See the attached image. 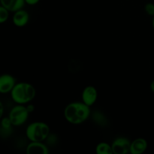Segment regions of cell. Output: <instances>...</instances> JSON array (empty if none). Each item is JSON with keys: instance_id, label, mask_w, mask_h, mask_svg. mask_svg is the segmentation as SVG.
<instances>
[{"instance_id": "6da1fadb", "label": "cell", "mask_w": 154, "mask_h": 154, "mask_svg": "<svg viewBox=\"0 0 154 154\" xmlns=\"http://www.w3.org/2000/svg\"><path fill=\"white\" fill-rule=\"evenodd\" d=\"M90 107L81 102H71L64 109L66 121L73 125H80L87 121L90 116Z\"/></svg>"}, {"instance_id": "7a4b0ae2", "label": "cell", "mask_w": 154, "mask_h": 154, "mask_svg": "<svg viewBox=\"0 0 154 154\" xmlns=\"http://www.w3.org/2000/svg\"><path fill=\"white\" fill-rule=\"evenodd\" d=\"M36 96V89L28 82L17 83L11 92V97L16 104L27 105Z\"/></svg>"}, {"instance_id": "3957f363", "label": "cell", "mask_w": 154, "mask_h": 154, "mask_svg": "<svg viewBox=\"0 0 154 154\" xmlns=\"http://www.w3.org/2000/svg\"><path fill=\"white\" fill-rule=\"evenodd\" d=\"M50 126L42 121L31 123L26 129V136L30 141H44L50 135Z\"/></svg>"}, {"instance_id": "277c9868", "label": "cell", "mask_w": 154, "mask_h": 154, "mask_svg": "<svg viewBox=\"0 0 154 154\" xmlns=\"http://www.w3.org/2000/svg\"><path fill=\"white\" fill-rule=\"evenodd\" d=\"M29 114L25 105L17 104L10 111L8 117L14 126H20L27 121Z\"/></svg>"}, {"instance_id": "5b68a950", "label": "cell", "mask_w": 154, "mask_h": 154, "mask_svg": "<svg viewBox=\"0 0 154 154\" xmlns=\"http://www.w3.org/2000/svg\"><path fill=\"white\" fill-rule=\"evenodd\" d=\"M130 140L126 137H117L113 141L111 144L113 153L114 154H126L130 153L131 147Z\"/></svg>"}, {"instance_id": "8992f818", "label": "cell", "mask_w": 154, "mask_h": 154, "mask_svg": "<svg viewBox=\"0 0 154 154\" xmlns=\"http://www.w3.org/2000/svg\"><path fill=\"white\" fill-rule=\"evenodd\" d=\"M98 99V90L94 86L89 85L84 87L81 93V100L88 106L91 107Z\"/></svg>"}, {"instance_id": "52a82bcc", "label": "cell", "mask_w": 154, "mask_h": 154, "mask_svg": "<svg viewBox=\"0 0 154 154\" xmlns=\"http://www.w3.org/2000/svg\"><path fill=\"white\" fill-rule=\"evenodd\" d=\"M16 84V79L13 75L3 74L0 77V93L2 94L11 93Z\"/></svg>"}, {"instance_id": "ba28073f", "label": "cell", "mask_w": 154, "mask_h": 154, "mask_svg": "<svg viewBox=\"0 0 154 154\" xmlns=\"http://www.w3.org/2000/svg\"><path fill=\"white\" fill-rule=\"evenodd\" d=\"M27 154H48L49 148L43 141H31L26 148Z\"/></svg>"}, {"instance_id": "9c48e42d", "label": "cell", "mask_w": 154, "mask_h": 154, "mask_svg": "<svg viewBox=\"0 0 154 154\" xmlns=\"http://www.w3.org/2000/svg\"><path fill=\"white\" fill-rule=\"evenodd\" d=\"M12 21L17 27H23L29 21V14L26 11L20 9L14 13Z\"/></svg>"}, {"instance_id": "30bf717a", "label": "cell", "mask_w": 154, "mask_h": 154, "mask_svg": "<svg viewBox=\"0 0 154 154\" xmlns=\"http://www.w3.org/2000/svg\"><path fill=\"white\" fill-rule=\"evenodd\" d=\"M147 147H148V143L147 140L143 138H135L131 142L130 153L142 154L147 150Z\"/></svg>"}, {"instance_id": "8fae6325", "label": "cell", "mask_w": 154, "mask_h": 154, "mask_svg": "<svg viewBox=\"0 0 154 154\" xmlns=\"http://www.w3.org/2000/svg\"><path fill=\"white\" fill-rule=\"evenodd\" d=\"M0 3L2 6L13 13L23 8L26 5L25 0H0Z\"/></svg>"}, {"instance_id": "7c38bea8", "label": "cell", "mask_w": 154, "mask_h": 154, "mask_svg": "<svg viewBox=\"0 0 154 154\" xmlns=\"http://www.w3.org/2000/svg\"><path fill=\"white\" fill-rule=\"evenodd\" d=\"M96 152L97 154H112V147L111 144L106 142H100L96 145Z\"/></svg>"}, {"instance_id": "4fadbf2b", "label": "cell", "mask_w": 154, "mask_h": 154, "mask_svg": "<svg viewBox=\"0 0 154 154\" xmlns=\"http://www.w3.org/2000/svg\"><path fill=\"white\" fill-rule=\"evenodd\" d=\"M12 125L11 121L10 118L8 117H2L1 120V129L2 130L9 131L11 129Z\"/></svg>"}, {"instance_id": "5bb4252c", "label": "cell", "mask_w": 154, "mask_h": 154, "mask_svg": "<svg viewBox=\"0 0 154 154\" xmlns=\"http://www.w3.org/2000/svg\"><path fill=\"white\" fill-rule=\"evenodd\" d=\"M9 13L10 11L8 9L3 6H0V23H4L8 20Z\"/></svg>"}, {"instance_id": "9a60e30c", "label": "cell", "mask_w": 154, "mask_h": 154, "mask_svg": "<svg viewBox=\"0 0 154 154\" xmlns=\"http://www.w3.org/2000/svg\"><path fill=\"white\" fill-rule=\"evenodd\" d=\"M144 11L149 16H154V4L152 2H148L144 6Z\"/></svg>"}, {"instance_id": "2e32d148", "label": "cell", "mask_w": 154, "mask_h": 154, "mask_svg": "<svg viewBox=\"0 0 154 154\" xmlns=\"http://www.w3.org/2000/svg\"><path fill=\"white\" fill-rule=\"evenodd\" d=\"M26 4L29 5H35L40 2V0H25Z\"/></svg>"}, {"instance_id": "e0dca14e", "label": "cell", "mask_w": 154, "mask_h": 154, "mask_svg": "<svg viewBox=\"0 0 154 154\" xmlns=\"http://www.w3.org/2000/svg\"><path fill=\"white\" fill-rule=\"evenodd\" d=\"M26 108H27V110H28V111L30 113V114H31V113H32L33 111H35V106L31 103L27 104Z\"/></svg>"}, {"instance_id": "ac0fdd59", "label": "cell", "mask_w": 154, "mask_h": 154, "mask_svg": "<svg viewBox=\"0 0 154 154\" xmlns=\"http://www.w3.org/2000/svg\"><path fill=\"white\" fill-rule=\"evenodd\" d=\"M3 113H4V109H3V104L2 102H0V117H2Z\"/></svg>"}, {"instance_id": "d6986e66", "label": "cell", "mask_w": 154, "mask_h": 154, "mask_svg": "<svg viewBox=\"0 0 154 154\" xmlns=\"http://www.w3.org/2000/svg\"><path fill=\"white\" fill-rule=\"evenodd\" d=\"M150 90H151V91L153 92V93H154V80H153V81H152L151 83H150Z\"/></svg>"}, {"instance_id": "ffe728a7", "label": "cell", "mask_w": 154, "mask_h": 154, "mask_svg": "<svg viewBox=\"0 0 154 154\" xmlns=\"http://www.w3.org/2000/svg\"><path fill=\"white\" fill-rule=\"evenodd\" d=\"M152 25H153V28L154 29V16L153 17V20H152Z\"/></svg>"}]
</instances>
